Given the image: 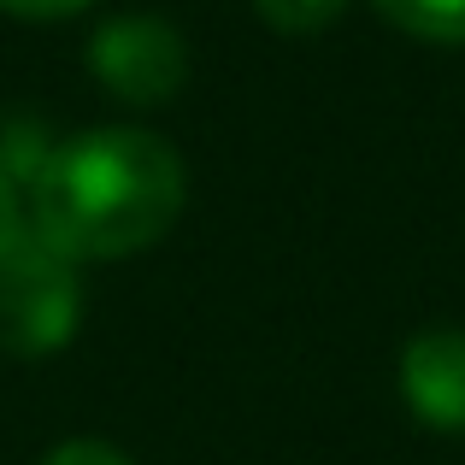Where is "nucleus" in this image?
Listing matches in <instances>:
<instances>
[{
    "mask_svg": "<svg viewBox=\"0 0 465 465\" xmlns=\"http://www.w3.org/2000/svg\"><path fill=\"white\" fill-rule=\"evenodd\" d=\"M341 6H348V0H253V12H260L277 35H318L341 18Z\"/></svg>",
    "mask_w": 465,
    "mask_h": 465,
    "instance_id": "423d86ee",
    "label": "nucleus"
},
{
    "mask_svg": "<svg viewBox=\"0 0 465 465\" xmlns=\"http://www.w3.org/2000/svg\"><path fill=\"white\" fill-rule=\"evenodd\" d=\"M395 30L436 47H465V0H371Z\"/></svg>",
    "mask_w": 465,
    "mask_h": 465,
    "instance_id": "39448f33",
    "label": "nucleus"
},
{
    "mask_svg": "<svg viewBox=\"0 0 465 465\" xmlns=\"http://www.w3.org/2000/svg\"><path fill=\"white\" fill-rule=\"evenodd\" d=\"M42 465H130V460L118 454V448H106V442H89V436H77V442H59Z\"/></svg>",
    "mask_w": 465,
    "mask_h": 465,
    "instance_id": "6e6552de",
    "label": "nucleus"
},
{
    "mask_svg": "<svg viewBox=\"0 0 465 465\" xmlns=\"http://www.w3.org/2000/svg\"><path fill=\"white\" fill-rule=\"evenodd\" d=\"M83 6H94V0H0V12H12V18H71Z\"/></svg>",
    "mask_w": 465,
    "mask_h": 465,
    "instance_id": "1a4fd4ad",
    "label": "nucleus"
},
{
    "mask_svg": "<svg viewBox=\"0 0 465 465\" xmlns=\"http://www.w3.org/2000/svg\"><path fill=\"white\" fill-rule=\"evenodd\" d=\"M401 395L430 430H465V330H424L407 341Z\"/></svg>",
    "mask_w": 465,
    "mask_h": 465,
    "instance_id": "20e7f679",
    "label": "nucleus"
},
{
    "mask_svg": "<svg viewBox=\"0 0 465 465\" xmlns=\"http://www.w3.org/2000/svg\"><path fill=\"white\" fill-rule=\"evenodd\" d=\"M89 71L118 101L159 106L189 77V47H183L177 24H165L159 12H124L89 35Z\"/></svg>",
    "mask_w": 465,
    "mask_h": 465,
    "instance_id": "7ed1b4c3",
    "label": "nucleus"
},
{
    "mask_svg": "<svg viewBox=\"0 0 465 465\" xmlns=\"http://www.w3.org/2000/svg\"><path fill=\"white\" fill-rule=\"evenodd\" d=\"M83 312L77 260L24 230V242L0 260V341L12 353H54L71 341Z\"/></svg>",
    "mask_w": 465,
    "mask_h": 465,
    "instance_id": "f03ea898",
    "label": "nucleus"
},
{
    "mask_svg": "<svg viewBox=\"0 0 465 465\" xmlns=\"http://www.w3.org/2000/svg\"><path fill=\"white\" fill-rule=\"evenodd\" d=\"M24 230H30V206H24L18 183L0 171V260H6V253L24 242Z\"/></svg>",
    "mask_w": 465,
    "mask_h": 465,
    "instance_id": "0eeeda50",
    "label": "nucleus"
},
{
    "mask_svg": "<svg viewBox=\"0 0 465 465\" xmlns=\"http://www.w3.org/2000/svg\"><path fill=\"white\" fill-rule=\"evenodd\" d=\"M183 194V159L165 136L136 124L83 130L30 177V230L71 260H124L177 224Z\"/></svg>",
    "mask_w": 465,
    "mask_h": 465,
    "instance_id": "f257e3e1",
    "label": "nucleus"
}]
</instances>
